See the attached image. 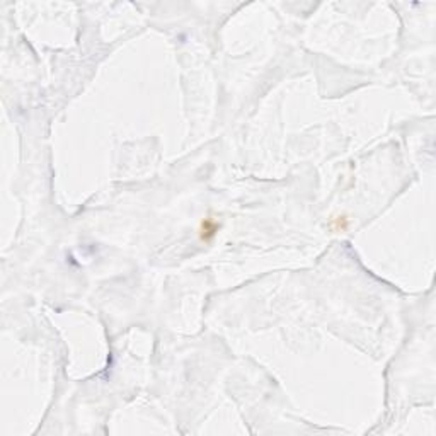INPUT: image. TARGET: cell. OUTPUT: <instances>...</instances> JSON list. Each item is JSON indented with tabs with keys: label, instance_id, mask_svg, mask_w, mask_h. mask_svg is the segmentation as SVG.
I'll return each mask as SVG.
<instances>
[{
	"label": "cell",
	"instance_id": "cell-1",
	"mask_svg": "<svg viewBox=\"0 0 436 436\" xmlns=\"http://www.w3.org/2000/svg\"><path fill=\"white\" fill-rule=\"evenodd\" d=\"M217 232H218V225H217V222H215V220H211V218L203 220V223H201V239H203V241H205V242L211 241Z\"/></svg>",
	"mask_w": 436,
	"mask_h": 436
}]
</instances>
